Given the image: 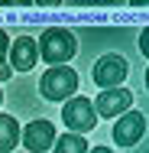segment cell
<instances>
[{
	"label": "cell",
	"instance_id": "obj_15",
	"mask_svg": "<svg viewBox=\"0 0 149 153\" xmlns=\"http://www.w3.org/2000/svg\"><path fill=\"white\" fill-rule=\"evenodd\" d=\"M0 104H3V91H0Z\"/></svg>",
	"mask_w": 149,
	"mask_h": 153
},
{
	"label": "cell",
	"instance_id": "obj_5",
	"mask_svg": "<svg viewBox=\"0 0 149 153\" xmlns=\"http://www.w3.org/2000/svg\"><path fill=\"white\" fill-rule=\"evenodd\" d=\"M55 140H59V137H55L52 121H32V124L23 127V147L32 150V153H46Z\"/></svg>",
	"mask_w": 149,
	"mask_h": 153
},
{
	"label": "cell",
	"instance_id": "obj_12",
	"mask_svg": "<svg viewBox=\"0 0 149 153\" xmlns=\"http://www.w3.org/2000/svg\"><path fill=\"white\" fill-rule=\"evenodd\" d=\"M139 52H143V56H149V30L139 33Z\"/></svg>",
	"mask_w": 149,
	"mask_h": 153
},
{
	"label": "cell",
	"instance_id": "obj_3",
	"mask_svg": "<svg viewBox=\"0 0 149 153\" xmlns=\"http://www.w3.org/2000/svg\"><path fill=\"white\" fill-rule=\"evenodd\" d=\"M62 121L68 124L75 134H88V130H94V124H97V111H94V104H91L88 98H75V101H65Z\"/></svg>",
	"mask_w": 149,
	"mask_h": 153
},
{
	"label": "cell",
	"instance_id": "obj_1",
	"mask_svg": "<svg viewBox=\"0 0 149 153\" xmlns=\"http://www.w3.org/2000/svg\"><path fill=\"white\" fill-rule=\"evenodd\" d=\"M78 42L68 30H46L39 39V56L49 62V65H65V62L75 56Z\"/></svg>",
	"mask_w": 149,
	"mask_h": 153
},
{
	"label": "cell",
	"instance_id": "obj_8",
	"mask_svg": "<svg viewBox=\"0 0 149 153\" xmlns=\"http://www.w3.org/2000/svg\"><path fill=\"white\" fill-rule=\"evenodd\" d=\"M39 59V46L32 42L29 36H20L13 46H10V68L13 72H29Z\"/></svg>",
	"mask_w": 149,
	"mask_h": 153
},
{
	"label": "cell",
	"instance_id": "obj_14",
	"mask_svg": "<svg viewBox=\"0 0 149 153\" xmlns=\"http://www.w3.org/2000/svg\"><path fill=\"white\" fill-rule=\"evenodd\" d=\"M146 88H149V72H146Z\"/></svg>",
	"mask_w": 149,
	"mask_h": 153
},
{
	"label": "cell",
	"instance_id": "obj_7",
	"mask_svg": "<svg viewBox=\"0 0 149 153\" xmlns=\"http://www.w3.org/2000/svg\"><path fill=\"white\" fill-rule=\"evenodd\" d=\"M143 130H146V117L139 111H126V114H120L117 127H114V140L120 147H133L143 137Z\"/></svg>",
	"mask_w": 149,
	"mask_h": 153
},
{
	"label": "cell",
	"instance_id": "obj_9",
	"mask_svg": "<svg viewBox=\"0 0 149 153\" xmlns=\"http://www.w3.org/2000/svg\"><path fill=\"white\" fill-rule=\"evenodd\" d=\"M20 143V124L10 114H0V153H10Z\"/></svg>",
	"mask_w": 149,
	"mask_h": 153
},
{
	"label": "cell",
	"instance_id": "obj_2",
	"mask_svg": "<svg viewBox=\"0 0 149 153\" xmlns=\"http://www.w3.org/2000/svg\"><path fill=\"white\" fill-rule=\"evenodd\" d=\"M78 88V75L68 68V65H55V68H49L46 75H42V82H39V91L46 94L49 101H65V98H71Z\"/></svg>",
	"mask_w": 149,
	"mask_h": 153
},
{
	"label": "cell",
	"instance_id": "obj_11",
	"mask_svg": "<svg viewBox=\"0 0 149 153\" xmlns=\"http://www.w3.org/2000/svg\"><path fill=\"white\" fill-rule=\"evenodd\" d=\"M7 56H10V39H7V33L0 30V82L13 75V68H10V65H3V59H7Z\"/></svg>",
	"mask_w": 149,
	"mask_h": 153
},
{
	"label": "cell",
	"instance_id": "obj_13",
	"mask_svg": "<svg viewBox=\"0 0 149 153\" xmlns=\"http://www.w3.org/2000/svg\"><path fill=\"white\" fill-rule=\"evenodd\" d=\"M88 153H110L107 147H94V150H88Z\"/></svg>",
	"mask_w": 149,
	"mask_h": 153
},
{
	"label": "cell",
	"instance_id": "obj_4",
	"mask_svg": "<svg viewBox=\"0 0 149 153\" xmlns=\"http://www.w3.org/2000/svg\"><path fill=\"white\" fill-rule=\"evenodd\" d=\"M126 72H130L126 59H120V56H104V59L94 65V82H97L101 91H107V88H120L123 78H126Z\"/></svg>",
	"mask_w": 149,
	"mask_h": 153
},
{
	"label": "cell",
	"instance_id": "obj_6",
	"mask_svg": "<svg viewBox=\"0 0 149 153\" xmlns=\"http://www.w3.org/2000/svg\"><path fill=\"white\" fill-rule=\"evenodd\" d=\"M130 104H133V94L126 91V88H107V91H101L94 111L101 117H120V114L130 111Z\"/></svg>",
	"mask_w": 149,
	"mask_h": 153
},
{
	"label": "cell",
	"instance_id": "obj_10",
	"mask_svg": "<svg viewBox=\"0 0 149 153\" xmlns=\"http://www.w3.org/2000/svg\"><path fill=\"white\" fill-rule=\"evenodd\" d=\"M91 147H88V140L81 137V134H62L59 140H55V153H88Z\"/></svg>",
	"mask_w": 149,
	"mask_h": 153
}]
</instances>
